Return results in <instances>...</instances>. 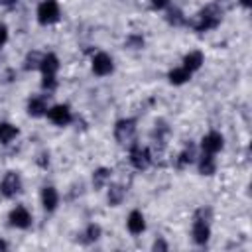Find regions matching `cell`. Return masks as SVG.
Listing matches in <instances>:
<instances>
[{"instance_id": "obj_16", "label": "cell", "mask_w": 252, "mask_h": 252, "mask_svg": "<svg viewBox=\"0 0 252 252\" xmlns=\"http://www.w3.org/2000/svg\"><path fill=\"white\" fill-rule=\"evenodd\" d=\"M126 197H128V189H126V185H122L118 181H110L104 189V201H106V207H110V209L120 207L126 201Z\"/></svg>"}, {"instance_id": "obj_23", "label": "cell", "mask_w": 252, "mask_h": 252, "mask_svg": "<svg viewBox=\"0 0 252 252\" xmlns=\"http://www.w3.org/2000/svg\"><path fill=\"white\" fill-rule=\"evenodd\" d=\"M163 20L173 28H185L187 26V14L175 4H169L163 10Z\"/></svg>"}, {"instance_id": "obj_8", "label": "cell", "mask_w": 252, "mask_h": 252, "mask_svg": "<svg viewBox=\"0 0 252 252\" xmlns=\"http://www.w3.org/2000/svg\"><path fill=\"white\" fill-rule=\"evenodd\" d=\"M89 67H91V73L98 79H106L114 73L116 69V63H114V57L104 51V49H96L93 51V55L89 57Z\"/></svg>"}, {"instance_id": "obj_20", "label": "cell", "mask_w": 252, "mask_h": 252, "mask_svg": "<svg viewBox=\"0 0 252 252\" xmlns=\"http://www.w3.org/2000/svg\"><path fill=\"white\" fill-rule=\"evenodd\" d=\"M181 65H183L187 71H191L193 75L199 73V71L203 69V65H205V51H201V49H189V51L181 57Z\"/></svg>"}, {"instance_id": "obj_27", "label": "cell", "mask_w": 252, "mask_h": 252, "mask_svg": "<svg viewBox=\"0 0 252 252\" xmlns=\"http://www.w3.org/2000/svg\"><path fill=\"white\" fill-rule=\"evenodd\" d=\"M150 248H152V252H167L169 250V242L163 236H156Z\"/></svg>"}, {"instance_id": "obj_9", "label": "cell", "mask_w": 252, "mask_h": 252, "mask_svg": "<svg viewBox=\"0 0 252 252\" xmlns=\"http://www.w3.org/2000/svg\"><path fill=\"white\" fill-rule=\"evenodd\" d=\"M45 118L55 128H67L75 122V112L67 102H51L49 108H47Z\"/></svg>"}, {"instance_id": "obj_14", "label": "cell", "mask_w": 252, "mask_h": 252, "mask_svg": "<svg viewBox=\"0 0 252 252\" xmlns=\"http://www.w3.org/2000/svg\"><path fill=\"white\" fill-rule=\"evenodd\" d=\"M197 156H199V146H197L195 142H185L183 148H181V150L175 154V158H173V165H175V169L183 171V169L193 167Z\"/></svg>"}, {"instance_id": "obj_29", "label": "cell", "mask_w": 252, "mask_h": 252, "mask_svg": "<svg viewBox=\"0 0 252 252\" xmlns=\"http://www.w3.org/2000/svg\"><path fill=\"white\" fill-rule=\"evenodd\" d=\"M35 163L41 167V169H47L49 167V163H51V154L47 152V150H43V152H39V156H37V159H35Z\"/></svg>"}, {"instance_id": "obj_1", "label": "cell", "mask_w": 252, "mask_h": 252, "mask_svg": "<svg viewBox=\"0 0 252 252\" xmlns=\"http://www.w3.org/2000/svg\"><path fill=\"white\" fill-rule=\"evenodd\" d=\"M189 236H191V242L199 248H205L211 242V238H213V209L211 207L203 205L193 211Z\"/></svg>"}, {"instance_id": "obj_26", "label": "cell", "mask_w": 252, "mask_h": 252, "mask_svg": "<svg viewBox=\"0 0 252 252\" xmlns=\"http://www.w3.org/2000/svg\"><path fill=\"white\" fill-rule=\"evenodd\" d=\"M144 45H146L144 35H142V33H136V32L128 33L126 39H124V47H128V49H132V51H140V49H144Z\"/></svg>"}, {"instance_id": "obj_13", "label": "cell", "mask_w": 252, "mask_h": 252, "mask_svg": "<svg viewBox=\"0 0 252 252\" xmlns=\"http://www.w3.org/2000/svg\"><path fill=\"white\" fill-rule=\"evenodd\" d=\"M39 205H41L43 213L53 215L59 209V205H61V193H59V189L55 185H51V183L41 185L39 187Z\"/></svg>"}, {"instance_id": "obj_19", "label": "cell", "mask_w": 252, "mask_h": 252, "mask_svg": "<svg viewBox=\"0 0 252 252\" xmlns=\"http://www.w3.org/2000/svg\"><path fill=\"white\" fill-rule=\"evenodd\" d=\"M112 175H114V171H112V167H108V165H98V167H94V169L91 171V187H93L94 191H104L106 185L112 181Z\"/></svg>"}, {"instance_id": "obj_21", "label": "cell", "mask_w": 252, "mask_h": 252, "mask_svg": "<svg viewBox=\"0 0 252 252\" xmlns=\"http://www.w3.org/2000/svg\"><path fill=\"white\" fill-rule=\"evenodd\" d=\"M102 238V226L98 224V222H87L85 226H83V230L79 232V240H81V244H85V246H91V244H96L98 240Z\"/></svg>"}, {"instance_id": "obj_18", "label": "cell", "mask_w": 252, "mask_h": 252, "mask_svg": "<svg viewBox=\"0 0 252 252\" xmlns=\"http://www.w3.org/2000/svg\"><path fill=\"white\" fill-rule=\"evenodd\" d=\"M169 136H171V128H169V124H167L163 118H158V120L154 122L152 132H150V140H152V144L158 146L159 150H163V148L167 146V142H169Z\"/></svg>"}, {"instance_id": "obj_25", "label": "cell", "mask_w": 252, "mask_h": 252, "mask_svg": "<svg viewBox=\"0 0 252 252\" xmlns=\"http://www.w3.org/2000/svg\"><path fill=\"white\" fill-rule=\"evenodd\" d=\"M41 57H43V51H41V49H30V51H26V55H24V59H22V69H24L26 73H35V71H39Z\"/></svg>"}, {"instance_id": "obj_3", "label": "cell", "mask_w": 252, "mask_h": 252, "mask_svg": "<svg viewBox=\"0 0 252 252\" xmlns=\"http://www.w3.org/2000/svg\"><path fill=\"white\" fill-rule=\"evenodd\" d=\"M59 71H61V59L55 51H43L41 65H39V87L41 93H53L59 87Z\"/></svg>"}, {"instance_id": "obj_7", "label": "cell", "mask_w": 252, "mask_h": 252, "mask_svg": "<svg viewBox=\"0 0 252 252\" xmlns=\"http://www.w3.org/2000/svg\"><path fill=\"white\" fill-rule=\"evenodd\" d=\"M24 193V177L16 169H8L0 177V197L6 201H14Z\"/></svg>"}, {"instance_id": "obj_28", "label": "cell", "mask_w": 252, "mask_h": 252, "mask_svg": "<svg viewBox=\"0 0 252 252\" xmlns=\"http://www.w3.org/2000/svg\"><path fill=\"white\" fill-rule=\"evenodd\" d=\"M8 41H10V28L6 26V22L0 20V51L6 47Z\"/></svg>"}, {"instance_id": "obj_6", "label": "cell", "mask_w": 252, "mask_h": 252, "mask_svg": "<svg viewBox=\"0 0 252 252\" xmlns=\"http://www.w3.org/2000/svg\"><path fill=\"white\" fill-rule=\"evenodd\" d=\"M61 4L59 0H39L35 6V22L41 28H51L61 22Z\"/></svg>"}, {"instance_id": "obj_4", "label": "cell", "mask_w": 252, "mask_h": 252, "mask_svg": "<svg viewBox=\"0 0 252 252\" xmlns=\"http://www.w3.org/2000/svg\"><path fill=\"white\" fill-rule=\"evenodd\" d=\"M126 154H128V163L132 169L136 171H148L154 161H156V154L152 150L150 144H142V142H132L128 148H126Z\"/></svg>"}, {"instance_id": "obj_5", "label": "cell", "mask_w": 252, "mask_h": 252, "mask_svg": "<svg viewBox=\"0 0 252 252\" xmlns=\"http://www.w3.org/2000/svg\"><path fill=\"white\" fill-rule=\"evenodd\" d=\"M112 138L118 146L128 148L132 142L138 140V118L136 116H122L112 126Z\"/></svg>"}, {"instance_id": "obj_31", "label": "cell", "mask_w": 252, "mask_h": 252, "mask_svg": "<svg viewBox=\"0 0 252 252\" xmlns=\"http://www.w3.org/2000/svg\"><path fill=\"white\" fill-rule=\"evenodd\" d=\"M236 4H238L244 12H248V10L252 8V0H236Z\"/></svg>"}, {"instance_id": "obj_24", "label": "cell", "mask_w": 252, "mask_h": 252, "mask_svg": "<svg viewBox=\"0 0 252 252\" xmlns=\"http://www.w3.org/2000/svg\"><path fill=\"white\" fill-rule=\"evenodd\" d=\"M20 138V128L10 120H0V146H12Z\"/></svg>"}, {"instance_id": "obj_11", "label": "cell", "mask_w": 252, "mask_h": 252, "mask_svg": "<svg viewBox=\"0 0 252 252\" xmlns=\"http://www.w3.org/2000/svg\"><path fill=\"white\" fill-rule=\"evenodd\" d=\"M197 146H199V152L219 156V154L224 150L226 140H224V134H222L220 130H215V128H213V130H207V132L201 136V140L197 142Z\"/></svg>"}, {"instance_id": "obj_12", "label": "cell", "mask_w": 252, "mask_h": 252, "mask_svg": "<svg viewBox=\"0 0 252 252\" xmlns=\"http://www.w3.org/2000/svg\"><path fill=\"white\" fill-rule=\"evenodd\" d=\"M49 104L51 102L47 93H33L26 98V114L30 118H45Z\"/></svg>"}, {"instance_id": "obj_22", "label": "cell", "mask_w": 252, "mask_h": 252, "mask_svg": "<svg viewBox=\"0 0 252 252\" xmlns=\"http://www.w3.org/2000/svg\"><path fill=\"white\" fill-rule=\"evenodd\" d=\"M165 79H167V83H169L171 87H183V85H187V83L193 79V73L187 71V69L179 63V65H175V67H171V69L167 71Z\"/></svg>"}, {"instance_id": "obj_32", "label": "cell", "mask_w": 252, "mask_h": 252, "mask_svg": "<svg viewBox=\"0 0 252 252\" xmlns=\"http://www.w3.org/2000/svg\"><path fill=\"white\" fill-rule=\"evenodd\" d=\"M8 250H10V242L4 236H0V252H8Z\"/></svg>"}, {"instance_id": "obj_30", "label": "cell", "mask_w": 252, "mask_h": 252, "mask_svg": "<svg viewBox=\"0 0 252 252\" xmlns=\"http://www.w3.org/2000/svg\"><path fill=\"white\" fill-rule=\"evenodd\" d=\"M148 4H150V8L154 12H163L171 4V0H148Z\"/></svg>"}, {"instance_id": "obj_15", "label": "cell", "mask_w": 252, "mask_h": 252, "mask_svg": "<svg viewBox=\"0 0 252 252\" xmlns=\"http://www.w3.org/2000/svg\"><path fill=\"white\" fill-rule=\"evenodd\" d=\"M124 228L130 236H142L148 230V220L142 209H130L124 220Z\"/></svg>"}, {"instance_id": "obj_17", "label": "cell", "mask_w": 252, "mask_h": 252, "mask_svg": "<svg viewBox=\"0 0 252 252\" xmlns=\"http://www.w3.org/2000/svg\"><path fill=\"white\" fill-rule=\"evenodd\" d=\"M193 167L197 169L199 175H203V177H213V175L219 171V159H217V156H213V154L199 152V156H197Z\"/></svg>"}, {"instance_id": "obj_10", "label": "cell", "mask_w": 252, "mask_h": 252, "mask_svg": "<svg viewBox=\"0 0 252 252\" xmlns=\"http://www.w3.org/2000/svg\"><path fill=\"white\" fill-rule=\"evenodd\" d=\"M6 220H8V226L14 228V230H30L33 226V213L22 205V203H16L8 215H6Z\"/></svg>"}, {"instance_id": "obj_2", "label": "cell", "mask_w": 252, "mask_h": 252, "mask_svg": "<svg viewBox=\"0 0 252 252\" xmlns=\"http://www.w3.org/2000/svg\"><path fill=\"white\" fill-rule=\"evenodd\" d=\"M222 16H224L222 8L215 2H211L203 8H199L193 16H187V26L185 28L193 30L195 33H207V32L217 30L222 24Z\"/></svg>"}]
</instances>
